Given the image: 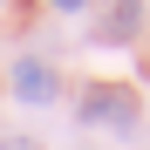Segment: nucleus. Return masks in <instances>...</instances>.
<instances>
[{
    "mask_svg": "<svg viewBox=\"0 0 150 150\" xmlns=\"http://www.w3.org/2000/svg\"><path fill=\"white\" fill-rule=\"evenodd\" d=\"M143 28V0H109V14L96 21V41H130Z\"/></svg>",
    "mask_w": 150,
    "mask_h": 150,
    "instance_id": "obj_3",
    "label": "nucleus"
},
{
    "mask_svg": "<svg viewBox=\"0 0 150 150\" xmlns=\"http://www.w3.org/2000/svg\"><path fill=\"white\" fill-rule=\"evenodd\" d=\"M75 109H82V123H137V89L130 82H82Z\"/></svg>",
    "mask_w": 150,
    "mask_h": 150,
    "instance_id": "obj_1",
    "label": "nucleus"
},
{
    "mask_svg": "<svg viewBox=\"0 0 150 150\" xmlns=\"http://www.w3.org/2000/svg\"><path fill=\"white\" fill-rule=\"evenodd\" d=\"M55 7H62V14H82V7H96V0H55Z\"/></svg>",
    "mask_w": 150,
    "mask_h": 150,
    "instance_id": "obj_5",
    "label": "nucleus"
},
{
    "mask_svg": "<svg viewBox=\"0 0 150 150\" xmlns=\"http://www.w3.org/2000/svg\"><path fill=\"white\" fill-rule=\"evenodd\" d=\"M14 96L21 103H55V68L34 62V55H21L14 62Z\"/></svg>",
    "mask_w": 150,
    "mask_h": 150,
    "instance_id": "obj_2",
    "label": "nucleus"
},
{
    "mask_svg": "<svg viewBox=\"0 0 150 150\" xmlns=\"http://www.w3.org/2000/svg\"><path fill=\"white\" fill-rule=\"evenodd\" d=\"M0 150H41L34 137H0Z\"/></svg>",
    "mask_w": 150,
    "mask_h": 150,
    "instance_id": "obj_4",
    "label": "nucleus"
}]
</instances>
